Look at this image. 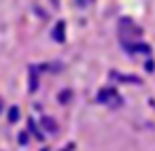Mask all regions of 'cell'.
I'll use <instances>...</instances> for the list:
<instances>
[{"mask_svg":"<svg viewBox=\"0 0 155 151\" xmlns=\"http://www.w3.org/2000/svg\"><path fill=\"white\" fill-rule=\"evenodd\" d=\"M43 126H45L47 130H51V132H55V123H53L51 119H43Z\"/></svg>","mask_w":155,"mask_h":151,"instance_id":"1","label":"cell"},{"mask_svg":"<svg viewBox=\"0 0 155 151\" xmlns=\"http://www.w3.org/2000/svg\"><path fill=\"white\" fill-rule=\"evenodd\" d=\"M17 117H19V111H17V109H11V113H9V119H11V121H15Z\"/></svg>","mask_w":155,"mask_h":151,"instance_id":"2","label":"cell"}]
</instances>
